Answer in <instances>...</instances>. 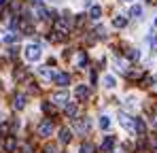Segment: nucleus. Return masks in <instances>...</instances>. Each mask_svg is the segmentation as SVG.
Wrapping results in <instances>:
<instances>
[{
	"instance_id": "obj_6",
	"label": "nucleus",
	"mask_w": 157,
	"mask_h": 153,
	"mask_svg": "<svg viewBox=\"0 0 157 153\" xmlns=\"http://www.w3.org/2000/svg\"><path fill=\"white\" fill-rule=\"evenodd\" d=\"M51 100L55 104H68V92H57V94H53Z\"/></svg>"
},
{
	"instance_id": "obj_18",
	"label": "nucleus",
	"mask_w": 157,
	"mask_h": 153,
	"mask_svg": "<svg viewBox=\"0 0 157 153\" xmlns=\"http://www.w3.org/2000/svg\"><path fill=\"white\" fill-rule=\"evenodd\" d=\"M4 41H6V43H15V41H19V34H17V32H9V34L4 36Z\"/></svg>"
},
{
	"instance_id": "obj_33",
	"label": "nucleus",
	"mask_w": 157,
	"mask_h": 153,
	"mask_svg": "<svg viewBox=\"0 0 157 153\" xmlns=\"http://www.w3.org/2000/svg\"><path fill=\"white\" fill-rule=\"evenodd\" d=\"M123 2H132V0H123Z\"/></svg>"
},
{
	"instance_id": "obj_11",
	"label": "nucleus",
	"mask_w": 157,
	"mask_h": 153,
	"mask_svg": "<svg viewBox=\"0 0 157 153\" xmlns=\"http://www.w3.org/2000/svg\"><path fill=\"white\" fill-rule=\"evenodd\" d=\"M59 140H62V143H70V140H72V130L62 128V130H59Z\"/></svg>"
},
{
	"instance_id": "obj_14",
	"label": "nucleus",
	"mask_w": 157,
	"mask_h": 153,
	"mask_svg": "<svg viewBox=\"0 0 157 153\" xmlns=\"http://www.w3.org/2000/svg\"><path fill=\"white\" fill-rule=\"evenodd\" d=\"M77 111H78V106L75 102H68V104H66V115H68V117H77Z\"/></svg>"
},
{
	"instance_id": "obj_17",
	"label": "nucleus",
	"mask_w": 157,
	"mask_h": 153,
	"mask_svg": "<svg viewBox=\"0 0 157 153\" xmlns=\"http://www.w3.org/2000/svg\"><path fill=\"white\" fill-rule=\"evenodd\" d=\"M77 64H78V68H83V66L87 64V55H85V51H81V53H78V57H77Z\"/></svg>"
},
{
	"instance_id": "obj_1",
	"label": "nucleus",
	"mask_w": 157,
	"mask_h": 153,
	"mask_svg": "<svg viewBox=\"0 0 157 153\" xmlns=\"http://www.w3.org/2000/svg\"><path fill=\"white\" fill-rule=\"evenodd\" d=\"M24 51H26V60H30V62H36V60H40V55H43V51H40L38 45H28Z\"/></svg>"
},
{
	"instance_id": "obj_2",
	"label": "nucleus",
	"mask_w": 157,
	"mask_h": 153,
	"mask_svg": "<svg viewBox=\"0 0 157 153\" xmlns=\"http://www.w3.org/2000/svg\"><path fill=\"white\" fill-rule=\"evenodd\" d=\"M38 134H40L43 138L51 136V134H53V121H51V119H45V121L38 126Z\"/></svg>"
},
{
	"instance_id": "obj_21",
	"label": "nucleus",
	"mask_w": 157,
	"mask_h": 153,
	"mask_svg": "<svg viewBox=\"0 0 157 153\" xmlns=\"http://www.w3.org/2000/svg\"><path fill=\"white\" fill-rule=\"evenodd\" d=\"M130 15L132 17H140V15H142V6H132Z\"/></svg>"
},
{
	"instance_id": "obj_30",
	"label": "nucleus",
	"mask_w": 157,
	"mask_h": 153,
	"mask_svg": "<svg viewBox=\"0 0 157 153\" xmlns=\"http://www.w3.org/2000/svg\"><path fill=\"white\" fill-rule=\"evenodd\" d=\"M153 47H157V36H155V41H153Z\"/></svg>"
},
{
	"instance_id": "obj_23",
	"label": "nucleus",
	"mask_w": 157,
	"mask_h": 153,
	"mask_svg": "<svg viewBox=\"0 0 157 153\" xmlns=\"http://www.w3.org/2000/svg\"><path fill=\"white\" fill-rule=\"evenodd\" d=\"M128 57H130V60H138V57H140V51L138 49H130L128 51Z\"/></svg>"
},
{
	"instance_id": "obj_24",
	"label": "nucleus",
	"mask_w": 157,
	"mask_h": 153,
	"mask_svg": "<svg viewBox=\"0 0 157 153\" xmlns=\"http://www.w3.org/2000/svg\"><path fill=\"white\" fill-rule=\"evenodd\" d=\"M43 111H45V113H53V104H49V102H43Z\"/></svg>"
},
{
	"instance_id": "obj_8",
	"label": "nucleus",
	"mask_w": 157,
	"mask_h": 153,
	"mask_svg": "<svg viewBox=\"0 0 157 153\" xmlns=\"http://www.w3.org/2000/svg\"><path fill=\"white\" fill-rule=\"evenodd\" d=\"M75 128H77V132L85 134L89 130V119H75Z\"/></svg>"
},
{
	"instance_id": "obj_34",
	"label": "nucleus",
	"mask_w": 157,
	"mask_h": 153,
	"mask_svg": "<svg viewBox=\"0 0 157 153\" xmlns=\"http://www.w3.org/2000/svg\"><path fill=\"white\" fill-rule=\"evenodd\" d=\"M155 24H157V19H155Z\"/></svg>"
},
{
	"instance_id": "obj_26",
	"label": "nucleus",
	"mask_w": 157,
	"mask_h": 153,
	"mask_svg": "<svg viewBox=\"0 0 157 153\" xmlns=\"http://www.w3.org/2000/svg\"><path fill=\"white\" fill-rule=\"evenodd\" d=\"M96 34H98L100 38H104V36H106V34H104V28H96Z\"/></svg>"
},
{
	"instance_id": "obj_5",
	"label": "nucleus",
	"mask_w": 157,
	"mask_h": 153,
	"mask_svg": "<svg viewBox=\"0 0 157 153\" xmlns=\"http://www.w3.org/2000/svg\"><path fill=\"white\" fill-rule=\"evenodd\" d=\"M119 121H121V126H123V128L134 130V119H132L128 113H119Z\"/></svg>"
},
{
	"instance_id": "obj_10",
	"label": "nucleus",
	"mask_w": 157,
	"mask_h": 153,
	"mask_svg": "<svg viewBox=\"0 0 157 153\" xmlns=\"http://www.w3.org/2000/svg\"><path fill=\"white\" fill-rule=\"evenodd\" d=\"M134 130H136L140 136H144V134H147V124H144L142 119H134Z\"/></svg>"
},
{
	"instance_id": "obj_20",
	"label": "nucleus",
	"mask_w": 157,
	"mask_h": 153,
	"mask_svg": "<svg viewBox=\"0 0 157 153\" xmlns=\"http://www.w3.org/2000/svg\"><path fill=\"white\" fill-rule=\"evenodd\" d=\"M81 153H94V145H91V143H83Z\"/></svg>"
},
{
	"instance_id": "obj_28",
	"label": "nucleus",
	"mask_w": 157,
	"mask_h": 153,
	"mask_svg": "<svg viewBox=\"0 0 157 153\" xmlns=\"http://www.w3.org/2000/svg\"><path fill=\"white\" fill-rule=\"evenodd\" d=\"M32 2H34V4H43V0H32Z\"/></svg>"
},
{
	"instance_id": "obj_3",
	"label": "nucleus",
	"mask_w": 157,
	"mask_h": 153,
	"mask_svg": "<svg viewBox=\"0 0 157 153\" xmlns=\"http://www.w3.org/2000/svg\"><path fill=\"white\" fill-rule=\"evenodd\" d=\"M53 81H55V85L64 87V85H68V83H70V75H68V73H57Z\"/></svg>"
},
{
	"instance_id": "obj_4",
	"label": "nucleus",
	"mask_w": 157,
	"mask_h": 153,
	"mask_svg": "<svg viewBox=\"0 0 157 153\" xmlns=\"http://www.w3.org/2000/svg\"><path fill=\"white\" fill-rule=\"evenodd\" d=\"M15 149H17V138H15V136H6V140H4V151L13 153Z\"/></svg>"
},
{
	"instance_id": "obj_12",
	"label": "nucleus",
	"mask_w": 157,
	"mask_h": 153,
	"mask_svg": "<svg viewBox=\"0 0 157 153\" xmlns=\"http://www.w3.org/2000/svg\"><path fill=\"white\" fill-rule=\"evenodd\" d=\"M77 98H78V100L89 98V87H87V85H78V87H77Z\"/></svg>"
},
{
	"instance_id": "obj_15",
	"label": "nucleus",
	"mask_w": 157,
	"mask_h": 153,
	"mask_svg": "<svg viewBox=\"0 0 157 153\" xmlns=\"http://www.w3.org/2000/svg\"><path fill=\"white\" fill-rule=\"evenodd\" d=\"M100 15H102V9L100 6H91L89 9V17L91 19H100Z\"/></svg>"
},
{
	"instance_id": "obj_16",
	"label": "nucleus",
	"mask_w": 157,
	"mask_h": 153,
	"mask_svg": "<svg viewBox=\"0 0 157 153\" xmlns=\"http://www.w3.org/2000/svg\"><path fill=\"white\" fill-rule=\"evenodd\" d=\"M113 24H115V28H123V26L128 24V19H125L123 15H117V17L113 19Z\"/></svg>"
},
{
	"instance_id": "obj_9",
	"label": "nucleus",
	"mask_w": 157,
	"mask_h": 153,
	"mask_svg": "<svg viewBox=\"0 0 157 153\" xmlns=\"http://www.w3.org/2000/svg\"><path fill=\"white\" fill-rule=\"evenodd\" d=\"M26 100H28V98L24 96V94H17V96L13 98V106H15L17 111H21V108L26 106Z\"/></svg>"
},
{
	"instance_id": "obj_13",
	"label": "nucleus",
	"mask_w": 157,
	"mask_h": 153,
	"mask_svg": "<svg viewBox=\"0 0 157 153\" xmlns=\"http://www.w3.org/2000/svg\"><path fill=\"white\" fill-rule=\"evenodd\" d=\"M38 73H40V76H45V79H55V75H57V73H53L49 66H40Z\"/></svg>"
},
{
	"instance_id": "obj_25",
	"label": "nucleus",
	"mask_w": 157,
	"mask_h": 153,
	"mask_svg": "<svg viewBox=\"0 0 157 153\" xmlns=\"http://www.w3.org/2000/svg\"><path fill=\"white\" fill-rule=\"evenodd\" d=\"M15 79H17V81H21V79H24V76H26V70H15Z\"/></svg>"
},
{
	"instance_id": "obj_31",
	"label": "nucleus",
	"mask_w": 157,
	"mask_h": 153,
	"mask_svg": "<svg viewBox=\"0 0 157 153\" xmlns=\"http://www.w3.org/2000/svg\"><path fill=\"white\" fill-rule=\"evenodd\" d=\"M153 126H155V128H157V117H155V121H153Z\"/></svg>"
},
{
	"instance_id": "obj_19",
	"label": "nucleus",
	"mask_w": 157,
	"mask_h": 153,
	"mask_svg": "<svg viewBox=\"0 0 157 153\" xmlns=\"http://www.w3.org/2000/svg\"><path fill=\"white\" fill-rule=\"evenodd\" d=\"M104 85L108 87V89H113V87H115V76L106 75V76H104Z\"/></svg>"
},
{
	"instance_id": "obj_22",
	"label": "nucleus",
	"mask_w": 157,
	"mask_h": 153,
	"mask_svg": "<svg viewBox=\"0 0 157 153\" xmlns=\"http://www.w3.org/2000/svg\"><path fill=\"white\" fill-rule=\"evenodd\" d=\"M100 128H102V130H108V128H110V119H108V117H100Z\"/></svg>"
},
{
	"instance_id": "obj_32",
	"label": "nucleus",
	"mask_w": 157,
	"mask_h": 153,
	"mask_svg": "<svg viewBox=\"0 0 157 153\" xmlns=\"http://www.w3.org/2000/svg\"><path fill=\"white\" fill-rule=\"evenodd\" d=\"M153 83H155V85H157V79H153Z\"/></svg>"
},
{
	"instance_id": "obj_7",
	"label": "nucleus",
	"mask_w": 157,
	"mask_h": 153,
	"mask_svg": "<svg viewBox=\"0 0 157 153\" xmlns=\"http://www.w3.org/2000/svg\"><path fill=\"white\" fill-rule=\"evenodd\" d=\"M115 143H117V140H115V136H106L104 143H102V151H104V153H110L113 149H115Z\"/></svg>"
},
{
	"instance_id": "obj_27",
	"label": "nucleus",
	"mask_w": 157,
	"mask_h": 153,
	"mask_svg": "<svg viewBox=\"0 0 157 153\" xmlns=\"http://www.w3.org/2000/svg\"><path fill=\"white\" fill-rule=\"evenodd\" d=\"M45 153H57V149H55V147H53V145H49V147H47V149H45Z\"/></svg>"
},
{
	"instance_id": "obj_29",
	"label": "nucleus",
	"mask_w": 157,
	"mask_h": 153,
	"mask_svg": "<svg viewBox=\"0 0 157 153\" xmlns=\"http://www.w3.org/2000/svg\"><path fill=\"white\" fill-rule=\"evenodd\" d=\"M4 4H6V0H0V6H4Z\"/></svg>"
}]
</instances>
